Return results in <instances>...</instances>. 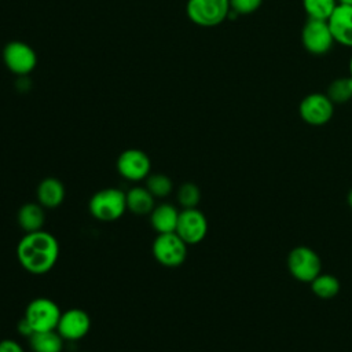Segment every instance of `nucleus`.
Returning a JSON list of instances; mask_svg holds the SVG:
<instances>
[{
  "label": "nucleus",
  "mask_w": 352,
  "mask_h": 352,
  "mask_svg": "<svg viewBox=\"0 0 352 352\" xmlns=\"http://www.w3.org/2000/svg\"><path fill=\"white\" fill-rule=\"evenodd\" d=\"M230 8L238 15H249L260 8L263 0H228Z\"/></svg>",
  "instance_id": "24"
},
{
  "label": "nucleus",
  "mask_w": 352,
  "mask_h": 352,
  "mask_svg": "<svg viewBox=\"0 0 352 352\" xmlns=\"http://www.w3.org/2000/svg\"><path fill=\"white\" fill-rule=\"evenodd\" d=\"M45 208H43L38 202H28L23 204L16 214V220L19 227L25 232H34L43 230L45 223Z\"/></svg>",
  "instance_id": "17"
},
{
  "label": "nucleus",
  "mask_w": 352,
  "mask_h": 352,
  "mask_svg": "<svg viewBox=\"0 0 352 352\" xmlns=\"http://www.w3.org/2000/svg\"><path fill=\"white\" fill-rule=\"evenodd\" d=\"M337 4V0H302V8L309 19L327 21Z\"/></svg>",
  "instance_id": "21"
},
{
  "label": "nucleus",
  "mask_w": 352,
  "mask_h": 352,
  "mask_svg": "<svg viewBox=\"0 0 352 352\" xmlns=\"http://www.w3.org/2000/svg\"><path fill=\"white\" fill-rule=\"evenodd\" d=\"M228 0H188L187 15L199 26L210 28L221 23L228 18L230 12Z\"/></svg>",
  "instance_id": "5"
},
{
  "label": "nucleus",
  "mask_w": 352,
  "mask_h": 352,
  "mask_svg": "<svg viewBox=\"0 0 352 352\" xmlns=\"http://www.w3.org/2000/svg\"><path fill=\"white\" fill-rule=\"evenodd\" d=\"M346 201H348V205L352 208V188L349 190V192H348V198H346Z\"/></svg>",
  "instance_id": "28"
},
{
  "label": "nucleus",
  "mask_w": 352,
  "mask_h": 352,
  "mask_svg": "<svg viewBox=\"0 0 352 352\" xmlns=\"http://www.w3.org/2000/svg\"><path fill=\"white\" fill-rule=\"evenodd\" d=\"M117 170L125 180H144L151 173L150 157L139 148L124 150L117 158Z\"/></svg>",
  "instance_id": "10"
},
{
  "label": "nucleus",
  "mask_w": 352,
  "mask_h": 352,
  "mask_svg": "<svg viewBox=\"0 0 352 352\" xmlns=\"http://www.w3.org/2000/svg\"><path fill=\"white\" fill-rule=\"evenodd\" d=\"M180 210L176 209L175 205L162 202L154 206V209L150 212V223L151 227L157 234H166V232H175L177 220H179Z\"/></svg>",
  "instance_id": "15"
},
{
  "label": "nucleus",
  "mask_w": 352,
  "mask_h": 352,
  "mask_svg": "<svg viewBox=\"0 0 352 352\" xmlns=\"http://www.w3.org/2000/svg\"><path fill=\"white\" fill-rule=\"evenodd\" d=\"M327 23L334 41L352 48V6L337 4Z\"/></svg>",
  "instance_id": "13"
},
{
  "label": "nucleus",
  "mask_w": 352,
  "mask_h": 352,
  "mask_svg": "<svg viewBox=\"0 0 352 352\" xmlns=\"http://www.w3.org/2000/svg\"><path fill=\"white\" fill-rule=\"evenodd\" d=\"M66 195V190L63 183L56 177H45L43 179L36 190L37 202L47 209H55L62 205Z\"/></svg>",
  "instance_id": "14"
},
{
  "label": "nucleus",
  "mask_w": 352,
  "mask_h": 352,
  "mask_svg": "<svg viewBox=\"0 0 352 352\" xmlns=\"http://www.w3.org/2000/svg\"><path fill=\"white\" fill-rule=\"evenodd\" d=\"M338 4H344V6H352V0H337Z\"/></svg>",
  "instance_id": "27"
},
{
  "label": "nucleus",
  "mask_w": 352,
  "mask_h": 352,
  "mask_svg": "<svg viewBox=\"0 0 352 352\" xmlns=\"http://www.w3.org/2000/svg\"><path fill=\"white\" fill-rule=\"evenodd\" d=\"M4 62L14 73L25 74L34 67L36 54L28 44L12 41L4 48Z\"/></svg>",
  "instance_id": "12"
},
{
  "label": "nucleus",
  "mask_w": 352,
  "mask_h": 352,
  "mask_svg": "<svg viewBox=\"0 0 352 352\" xmlns=\"http://www.w3.org/2000/svg\"><path fill=\"white\" fill-rule=\"evenodd\" d=\"M287 268L292 276L302 283H311L322 272L319 254L308 246H296L287 254Z\"/></svg>",
  "instance_id": "3"
},
{
  "label": "nucleus",
  "mask_w": 352,
  "mask_h": 352,
  "mask_svg": "<svg viewBox=\"0 0 352 352\" xmlns=\"http://www.w3.org/2000/svg\"><path fill=\"white\" fill-rule=\"evenodd\" d=\"M88 210L99 221H114L126 210L125 192L116 187L102 188L89 198Z\"/></svg>",
  "instance_id": "2"
},
{
  "label": "nucleus",
  "mask_w": 352,
  "mask_h": 352,
  "mask_svg": "<svg viewBox=\"0 0 352 352\" xmlns=\"http://www.w3.org/2000/svg\"><path fill=\"white\" fill-rule=\"evenodd\" d=\"M326 95L334 104L349 102L352 99V77L348 76L333 80L327 87Z\"/></svg>",
  "instance_id": "20"
},
{
  "label": "nucleus",
  "mask_w": 352,
  "mask_h": 352,
  "mask_svg": "<svg viewBox=\"0 0 352 352\" xmlns=\"http://www.w3.org/2000/svg\"><path fill=\"white\" fill-rule=\"evenodd\" d=\"M91 329V318L89 315L80 308H70L63 311L56 331L62 336L63 340L67 341H77L84 338Z\"/></svg>",
  "instance_id": "11"
},
{
  "label": "nucleus",
  "mask_w": 352,
  "mask_h": 352,
  "mask_svg": "<svg viewBox=\"0 0 352 352\" xmlns=\"http://www.w3.org/2000/svg\"><path fill=\"white\" fill-rule=\"evenodd\" d=\"M29 344L33 352H62L63 338L56 330L34 331L29 337Z\"/></svg>",
  "instance_id": "18"
},
{
  "label": "nucleus",
  "mask_w": 352,
  "mask_h": 352,
  "mask_svg": "<svg viewBox=\"0 0 352 352\" xmlns=\"http://www.w3.org/2000/svg\"><path fill=\"white\" fill-rule=\"evenodd\" d=\"M0 352H25V351L18 341L12 338H6L0 341Z\"/></svg>",
  "instance_id": "25"
},
{
  "label": "nucleus",
  "mask_w": 352,
  "mask_h": 352,
  "mask_svg": "<svg viewBox=\"0 0 352 352\" xmlns=\"http://www.w3.org/2000/svg\"><path fill=\"white\" fill-rule=\"evenodd\" d=\"M334 43L327 21L307 19L301 30V44L307 52L318 56L324 55L333 48Z\"/></svg>",
  "instance_id": "7"
},
{
  "label": "nucleus",
  "mask_w": 352,
  "mask_h": 352,
  "mask_svg": "<svg viewBox=\"0 0 352 352\" xmlns=\"http://www.w3.org/2000/svg\"><path fill=\"white\" fill-rule=\"evenodd\" d=\"M144 187L154 198H165L172 192L173 184L170 177L164 173H150L144 179Z\"/></svg>",
  "instance_id": "22"
},
{
  "label": "nucleus",
  "mask_w": 352,
  "mask_h": 352,
  "mask_svg": "<svg viewBox=\"0 0 352 352\" xmlns=\"http://www.w3.org/2000/svg\"><path fill=\"white\" fill-rule=\"evenodd\" d=\"M298 113L301 120L308 125L320 126L331 120L334 114V103L326 94H308L301 99Z\"/></svg>",
  "instance_id": "8"
},
{
  "label": "nucleus",
  "mask_w": 352,
  "mask_h": 352,
  "mask_svg": "<svg viewBox=\"0 0 352 352\" xmlns=\"http://www.w3.org/2000/svg\"><path fill=\"white\" fill-rule=\"evenodd\" d=\"M176 199L177 204L183 208V209H188V208H197L199 201H201V190L199 187L192 183V182H187L183 183L176 192Z\"/></svg>",
  "instance_id": "23"
},
{
  "label": "nucleus",
  "mask_w": 352,
  "mask_h": 352,
  "mask_svg": "<svg viewBox=\"0 0 352 352\" xmlns=\"http://www.w3.org/2000/svg\"><path fill=\"white\" fill-rule=\"evenodd\" d=\"M151 250L164 267H179L187 257V243L176 232L157 234Z\"/></svg>",
  "instance_id": "6"
},
{
  "label": "nucleus",
  "mask_w": 352,
  "mask_h": 352,
  "mask_svg": "<svg viewBox=\"0 0 352 352\" xmlns=\"http://www.w3.org/2000/svg\"><path fill=\"white\" fill-rule=\"evenodd\" d=\"M60 315L62 311L54 300L37 297L28 304L23 318L30 324L33 331H47L56 330Z\"/></svg>",
  "instance_id": "4"
},
{
  "label": "nucleus",
  "mask_w": 352,
  "mask_h": 352,
  "mask_svg": "<svg viewBox=\"0 0 352 352\" xmlns=\"http://www.w3.org/2000/svg\"><path fill=\"white\" fill-rule=\"evenodd\" d=\"M18 331H19V334L21 336H23V337H30L34 331H33V329L30 327V324L26 322V319L25 318H22L21 320H19V323H18Z\"/></svg>",
  "instance_id": "26"
},
{
  "label": "nucleus",
  "mask_w": 352,
  "mask_h": 352,
  "mask_svg": "<svg viewBox=\"0 0 352 352\" xmlns=\"http://www.w3.org/2000/svg\"><path fill=\"white\" fill-rule=\"evenodd\" d=\"M59 257L58 239L45 230L25 232L16 246V258L23 270L34 275L50 272Z\"/></svg>",
  "instance_id": "1"
},
{
  "label": "nucleus",
  "mask_w": 352,
  "mask_h": 352,
  "mask_svg": "<svg viewBox=\"0 0 352 352\" xmlns=\"http://www.w3.org/2000/svg\"><path fill=\"white\" fill-rule=\"evenodd\" d=\"M175 232L187 245H197L208 234V219L198 208L182 209Z\"/></svg>",
  "instance_id": "9"
},
{
  "label": "nucleus",
  "mask_w": 352,
  "mask_h": 352,
  "mask_svg": "<svg viewBox=\"0 0 352 352\" xmlns=\"http://www.w3.org/2000/svg\"><path fill=\"white\" fill-rule=\"evenodd\" d=\"M349 76L352 77V55H351V58H349Z\"/></svg>",
  "instance_id": "29"
},
{
  "label": "nucleus",
  "mask_w": 352,
  "mask_h": 352,
  "mask_svg": "<svg viewBox=\"0 0 352 352\" xmlns=\"http://www.w3.org/2000/svg\"><path fill=\"white\" fill-rule=\"evenodd\" d=\"M311 289L314 292V294L319 298L323 300H329L333 298L338 294L340 292V280L331 275V274H319L311 283Z\"/></svg>",
  "instance_id": "19"
},
{
  "label": "nucleus",
  "mask_w": 352,
  "mask_h": 352,
  "mask_svg": "<svg viewBox=\"0 0 352 352\" xmlns=\"http://www.w3.org/2000/svg\"><path fill=\"white\" fill-rule=\"evenodd\" d=\"M126 209L136 216H146L155 206V198L144 186H133L125 192Z\"/></svg>",
  "instance_id": "16"
}]
</instances>
